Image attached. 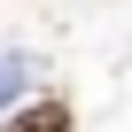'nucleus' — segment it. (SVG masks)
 Returning a JSON list of instances; mask_svg holds the SVG:
<instances>
[{
	"instance_id": "obj_1",
	"label": "nucleus",
	"mask_w": 132,
	"mask_h": 132,
	"mask_svg": "<svg viewBox=\"0 0 132 132\" xmlns=\"http://www.w3.org/2000/svg\"><path fill=\"white\" fill-rule=\"evenodd\" d=\"M70 124H78V117H70V101H54V93H47V101H23L0 132H70Z\"/></svg>"
},
{
	"instance_id": "obj_2",
	"label": "nucleus",
	"mask_w": 132,
	"mask_h": 132,
	"mask_svg": "<svg viewBox=\"0 0 132 132\" xmlns=\"http://www.w3.org/2000/svg\"><path fill=\"white\" fill-rule=\"evenodd\" d=\"M23 78H31V54H0V101H16Z\"/></svg>"
}]
</instances>
